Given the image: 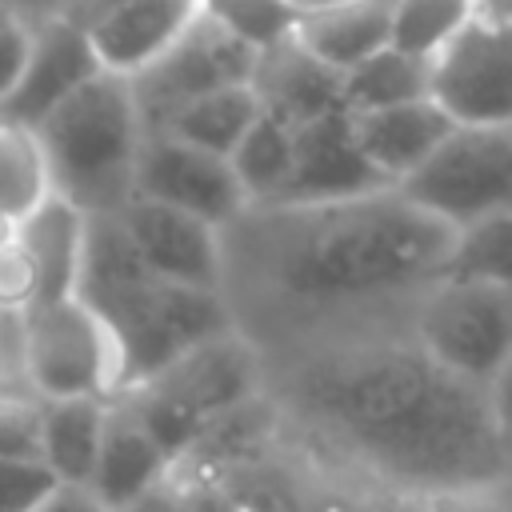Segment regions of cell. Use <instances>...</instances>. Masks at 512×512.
Here are the masks:
<instances>
[{"label": "cell", "mask_w": 512, "mask_h": 512, "mask_svg": "<svg viewBox=\"0 0 512 512\" xmlns=\"http://www.w3.org/2000/svg\"><path fill=\"white\" fill-rule=\"evenodd\" d=\"M264 364L276 412L392 496L512 488V444L488 388L444 368L412 316L320 336Z\"/></svg>", "instance_id": "1"}, {"label": "cell", "mask_w": 512, "mask_h": 512, "mask_svg": "<svg viewBox=\"0 0 512 512\" xmlns=\"http://www.w3.org/2000/svg\"><path fill=\"white\" fill-rule=\"evenodd\" d=\"M456 228L384 188L340 204H264L224 228V300L264 352L408 320Z\"/></svg>", "instance_id": "2"}, {"label": "cell", "mask_w": 512, "mask_h": 512, "mask_svg": "<svg viewBox=\"0 0 512 512\" xmlns=\"http://www.w3.org/2000/svg\"><path fill=\"white\" fill-rule=\"evenodd\" d=\"M76 296L116 332L124 356V392L156 380L204 340L236 328L220 292L184 288L148 272L116 216H88Z\"/></svg>", "instance_id": "3"}, {"label": "cell", "mask_w": 512, "mask_h": 512, "mask_svg": "<svg viewBox=\"0 0 512 512\" xmlns=\"http://www.w3.org/2000/svg\"><path fill=\"white\" fill-rule=\"evenodd\" d=\"M52 192L84 216H116L136 196L144 116L128 76L100 72L40 128Z\"/></svg>", "instance_id": "4"}, {"label": "cell", "mask_w": 512, "mask_h": 512, "mask_svg": "<svg viewBox=\"0 0 512 512\" xmlns=\"http://www.w3.org/2000/svg\"><path fill=\"white\" fill-rule=\"evenodd\" d=\"M268 396L264 352L240 332H224L180 356L156 380L116 396L180 464L224 416Z\"/></svg>", "instance_id": "5"}, {"label": "cell", "mask_w": 512, "mask_h": 512, "mask_svg": "<svg viewBox=\"0 0 512 512\" xmlns=\"http://www.w3.org/2000/svg\"><path fill=\"white\" fill-rule=\"evenodd\" d=\"M24 384L40 400H116L124 392L116 332L80 296L36 304L24 312Z\"/></svg>", "instance_id": "6"}, {"label": "cell", "mask_w": 512, "mask_h": 512, "mask_svg": "<svg viewBox=\"0 0 512 512\" xmlns=\"http://www.w3.org/2000/svg\"><path fill=\"white\" fill-rule=\"evenodd\" d=\"M400 192L456 232L488 216H508L512 124H456L432 160L400 184Z\"/></svg>", "instance_id": "7"}, {"label": "cell", "mask_w": 512, "mask_h": 512, "mask_svg": "<svg viewBox=\"0 0 512 512\" xmlns=\"http://www.w3.org/2000/svg\"><path fill=\"white\" fill-rule=\"evenodd\" d=\"M412 332L444 368L492 388L512 360V288L440 276L416 300Z\"/></svg>", "instance_id": "8"}, {"label": "cell", "mask_w": 512, "mask_h": 512, "mask_svg": "<svg viewBox=\"0 0 512 512\" xmlns=\"http://www.w3.org/2000/svg\"><path fill=\"white\" fill-rule=\"evenodd\" d=\"M252 68H256V48L204 8V16L156 64H148L140 76H132V92H136L144 128L148 132L164 128L184 104H192L216 88L248 84Z\"/></svg>", "instance_id": "9"}, {"label": "cell", "mask_w": 512, "mask_h": 512, "mask_svg": "<svg viewBox=\"0 0 512 512\" xmlns=\"http://www.w3.org/2000/svg\"><path fill=\"white\" fill-rule=\"evenodd\" d=\"M432 100L456 124H512V20L476 16L432 60Z\"/></svg>", "instance_id": "10"}, {"label": "cell", "mask_w": 512, "mask_h": 512, "mask_svg": "<svg viewBox=\"0 0 512 512\" xmlns=\"http://www.w3.org/2000/svg\"><path fill=\"white\" fill-rule=\"evenodd\" d=\"M136 196L172 204V208L192 212L216 228H228L232 220H240L252 208L228 156L204 152L172 132H144Z\"/></svg>", "instance_id": "11"}, {"label": "cell", "mask_w": 512, "mask_h": 512, "mask_svg": "<svg viewBox=\"0 0 512 512\" xmlns=\"http://www.w3.org/2000/svg\"><path fill=\"white\" fill-rule=\"evenodd\" d=\"M116 220L124 224L148 272L184 288L224 296V228L144 196H132L116 212Z\"/></svg>", "instance_id": "12"}, {"label": "cell", "mask_w": 512, "mask_h": 512, "mask_svg": "<svg viewBox=\"0 0 512 512\" xmlns=\"http://www.w3.org/2000/svg\"><path fill=\"white\" fill-rule=\"evenodd\" d=\"M384 188L392 184L364 156L348 108L296 128V164L280 204H340Z\"/></svg>", "instance_id": "13"}, {"label": "cell", "mask_w": 512, "mask_h": 512, "mask_svg": "<svg viewBox=\"0 0 512 512\" xmlns=\"http://www.w3.org/2000/svg\"><path fill=\"white\" fill-rule=\"evenodd\" d=\"M100 72L104 68L88 40V28L68 16H52V20L36 24L28 64H24L12 96L0 104V120L40 128L72 92H80Z\"/></svg>", "instance_id": "14"}, {"label": "cell", "mask_w": 512, "mask_h": 512, "mask_svg": "<svg viewBox=\"0 0 512 512\" xmlns=\"http://www.w3.org/2000/svg\"><path fill=\"white\" fill-rule=\"evenodd\" d=\"M248 84L260 96V108L292 128H304L344 108V72L320 60L296 28L256 52Z\"/></svg>", "instance_id": "15"}, {"label": "cell", "mask_w": 512, "mask_h": 512, "mask_svg": "<svg viewBox=\"0 0 512 512\" xmlns=\"http://www.w3.org/2000/svg\"><path fill=\"white\" fill-rule=\"evenodd\" d=\"M204 8L208 0H120L84 28L100 68L132 80L156 64L204 16Z\"/></svg>", "instance_id": "16"}, {"label": "cell", "mask_w": 512, "mask_h": 512, "mask_svg": "<svg viewBox=\"0 0 512 512\" xmlns=\"http://www.w3.org/2000/svg\"><path fill=\"white\" fill-rule=\"evenodd\" d=\"M356 140L372 168L400 188L412 172H420L432 152L452 136L456 120L436 104V100H412L396 108H376V112H352Z\"/></svg>", "instance_id": "17"}, {"label": "cell", "mask_w": 512, "mask_h": 512, "mask_svg": "<svg viewBox=\"0 0 512 512\" xmlns=\"http://www.w3.org/2000/svg\"><path fill=\"white\" fill-rule=\"evenodd\" d=\"M176 460L168 456V448L120 404L112 400L108 412V432L100 444V460H96V476H92V492L112 508L124 512L128 504H136L144 492L160 488L172 476Z\"/></svg>", "instance_id": "18"}, {"label": "cell", "mask_w": 512, "mask_h": 512, "mask_svg": "<svg viewBox=\"0 0 512 512\" xmlns=\"http://www.w3.org/2000/svg\"><path fill=\"white\" fill-rule=\"evenodd\" d=\"M396 0H332L300 12V40L328 60L336 72H348L392 44Z\"/></svg>", "instance_id": "19"}, {"label": "cell", "mask_w": 512, "mask_h": 512, "mask_svg": "<svg viewBox=\"0 0 512 512\" xmlns=\"http://www.w3.org/2000/svg\"><path fill=\"white\" fill-rule=\"evenodd\" d=\"M84 232H88V216L56 192L20 224V244L32 252L40 272V304L76 296L80 264H84Z\"/></svg>", "instance_id": "20"}, {"label": "cell", "mask_w": 512, "mask_h": 512, "mask_svg": "<svg viewBox=\"0 0 512 512\" xmlns=\"http://www.w3.org/2000/svg\"><path fill=\"white\" fill-rule=\"evenodd\" d=\"M112 400L76 396V400H44L40 428V460L56 472L60 484H92L100 444L108 432Z\"/></svg>", "instance_id": "21"}, {"label": "cell", "mask_w": 512, "mask_h": 512, "mask_svg": "<svg viewBox=\"0 0 512 512\" xmlns=\"http://www.w3.org/2000/svg\"><path fill=\"white\" fill-rule=\"evenodd\" d=\"M260 96L252 92V84H228V88H216L192 104H184L164 128L156 132H172L204 152H216V156H232L236 144L248 136V128L260 120Z\"/></svg>", "instance_id": "22"}, {"label": "cell", "mask_w": 512, "mask_h": 512, "mask_svg": "<svg viewBox=\"0 0 512 512\" xmlns=\"http://www.w3.org/2000/svg\"><path fill=\"white\" fill-rule=\"evenodd\" d=\"M412 100H432V60L412 56L404 48H380L364 64L344 72V108L376 112Z\"/></svg>", "instance_id": "23"}, {"label": "cell", "mask_w": 512, "mask_h": 512, "mask_svg": "<svg viewBox=\"0 0 512 512\" xmlns=\"http://www.w3.org/2000/svg\"><path fill=\"white\" fill-rule=\"evenodd\" d=\"M228 160H232V172H236L240 188L248 192L252 208L280 204V196L292 180V164H296V128L260 112V120L248 128V136L236 144V152Z\"/></svg>", "instance_id": "24"}, {"label": "cell", "mask_w": 512, "mask_h": 512, "mask_svg": "<svg viewBox=\"0 0 512 512\" xmlns=\"http://www.w3.org/2000/svg\"><path fill=\"white\" fill-rule=\"evenodd\" d=\"M48 196L52 172L40 132L16 120H0V212L24 224Z\"/></svg>", "instance_id": "25"}, {"label": "cell", "mask_w": 512, "mask_h": 512, "mask_svg": "<svg viewBox=\"0 0 512 512\" xmlns=\"http://www.w3.org/2000/svg\"><path fill=\"white\" fill-rule=\"evenodd\" d=\"M476 16L480 0H396L392 48L436 60Z\"/></svg>", "instance_id": "26"}, {"label": "cell", "mask_w": 512, "mask_h": 512, "mask_svg": "<svg viewBox=\"0 0 512 512\" xmlns=\"http://www.w3.org/2000/svg\"><path fill=\"white\" fill-rule=\"evenodd\" d=\"M444 276L512 288V212L460 228Z\"/></svg>", "instance_id": "27"}, {"label": "cell", "mask_w": 512, "mask_h": 512, "mask_svg": "<svg viewBox=\"0 0 512 512\" xmlns=\"http://www.w3.org/2000/svg\"><path fill=\"white\" fill-rule=\"evenodd\" d=\"M208 12L244 36L256 52L300 24V8L292 0H208Z\"/></svg>", "instance_id": "28"}, {"label": "cell", "mask_w": 512, "mask_h": 512, "mask_svg": "<svg viewBox=\"0 0 512 512\" xmlns=\"http://www.w3.org/2000/svg\"><path fill=\"white\" fill-rule=\"evenodd\" d=\"M60 488L40 456H0V512H36Z\"/></svg>", "instance_id": "29"}, {"label": "cell", "mask_w": 512, "mask_h": 512, "mask_svg": "<svg viewBox=\"0 0 512 512\" xmlns=\"http://www.w3.org/2000/svg\"><path fill=\"white\" fill-rule=\"evenodd\" d=\"M44 400L32 392L0 388V456H40Z\"/></svg>", "instance_id": "30"}, {"label": "cell", "mask_w": 512, "mask_h": 512, "mask_svg": "<svg viewBox=\"0 0 512 512\" xmlns=\"http://www.w3.org/2000/svg\"><path fill=\"white\" fill-rule=\"evenodd\" d=\"M40 304V272L32 252L16 240L0 252V312L4 316H24Z\"/></svg>", "instance_id": "31"}, {"label": "cell", "mask_w": 512, "mask_h": 512, "mask_svg": "<svg viewBox=\"0 0 512 512\" xmlns=\"http://www.w3.org/2000/svg\"><path fill=\"white\" fill-rule=\"evenodd\" d=\"M32 36H36V24L0 0V104L20 84V72L32 52Z\"/></svg>", "instance_id": "32"}, {"label": "cell", "mask_w": 512, "mask_h": 512, "mask_svg": "<svg viewBox=\"0 0 512 512\" xmlns=\"http://www.w3.org/2000/svg\"><path fill=\"white\" fill-rule=\"evenodd\" d=\"M428 512H512V488H480V492L432 496Z\"/></svg>", "instance_id": "33"}, {"label": "cell", "mask_w": 512, "mask_h": 512, "mask_svg": "<svg viewBox=\"0 0 512 512\" xmlns=\"http://www.w3.org/2000/svg\"><path fill=\"white\" fill-rule=\"evenodd\" d=\"M180 512H244V508L208 480H180Z\"/></svg>", "instance_id": "34"}, {"label": "cell", "mask_w": 512, "mask_h": 512, "mask_svg": "<svg viewBox=\"0 0 512 512\" xmlns=\"http://www.w3.org/2000/svg\"><path fill=\"white\" fill-rule=\"evenodd\" d=\"M36 512H112L88 484H60Z\"/></svg>", "instance_id": "35"}, {"label": "cell", "mask_w": 512, "mask_h": 512, "mask_svg": "<svg viewBox=\"0 0 512 512\" xmlns=\"http://www.w3.org/2000/svg\"><path fill=\"white\" fill-rule=\"evenodd\" d=\"M124 512H180V484H176V476H168L160 488H152V492H144L136 504H128Z\"/></svg>", "instance_id": "36"}, {"label": "cell", "mask_w": 512, "mask_h": 512, "mask_svg": "<svg viewBox=\"0 0 512 512\" xmlns=\"http://www.w3.org/2000/svg\"><path fill=\"white\" fill-rule=\"evenodd\" d=\"M488 396H492L496 420H500V428H504V436H508V444H512V360H508V364H504V372L492 380Z\"/></svg>", "instance_id": "37"}, {"label": "cell", "mask_w": 512, "mask_h": 512, "mask_svg": "<svg viewBox=\"0 0 512 512\" xmlns=\"http://www.w3.org/2000/svg\"><path fill=\"white\" fill-rule=\"evenodd\" d=\"M4 4H12L20 16H28L32 24H44V20H52V16H64L76 0H4Z\"/></svg>", "instance_id": "38"}, {"label": "cell", "mask_w": 512, "mask_h": 512, "mask_svg": "<svg viewBox=\"0 0 512 512\" xmlns=\"http://www.w3.org/2000/svg\"><path fill=\"white\" fill-rule=\"evenodd\" d=\"M112 4H120V0H76L64 16H68V20H76V24H92V20H96L100 12H108Z\"/></svg>", "instance_id": "39"}, {"label": "cell", "mask_w": 512, "mask_h": 512, "mask_svg": "<svg viewBox=\"0 0 512 512\" xmlns=\"http://www.w3.org/2000/svg\"><path fill=\"white\" fill-rule=\"evenodd\" d=\"M480 16H488V20H512V0H480Z\"/></svg>", "instance_id": "40"}, {"label": "cell", "mask_w": 512, "mask_h": 512, "mask_svg": "<svg viewBox=\"0 0 512 512\" xmlns=\"http://www.w3.org/2000/svg\"><path fill=\"white\" fill-rule=\"evenodd\" d=\"M16 240H20V220H12V216L0 212V252H4L8 244H16Z\"/></svg>", "instance_id": "41"}, {"label": "cell", "mask_w": 512, "mask_h": 512, "mask_svg": "<svg viewBox=\"0 0 512 512\" xmlns=\"http://www.w3.org/2000/svg\"><path fill=\"white\" fill-rule=\"evenodd\" d=\"M300 12H308V8H320V4H332V0H292Z\"/></svg>", "instance_id": "42"}]
</instances>
